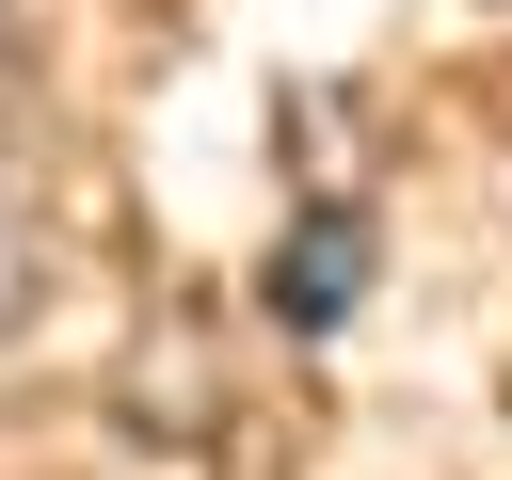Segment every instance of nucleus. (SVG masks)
<instances>
[{"label":"nucleus","instance_id":"nucleus-1","mask_svg":"<svg viewBox=\"0 0 512 480\" xmlns=\"http://www.w3.org/2000/svg\"><path fill=\"white\" fill-rule=\"evenodd\" d=\"M368 256H384L368 208H304V224L272 240V320H288V336H336V320L368 304Z\"/></svg>","mask_w":512,"mask_h":480},{"label":"nucleus","instance_id":"nucleus-2","mask_svg":"<svg viewBox=\"0 0 512 480\" xmlns=\"http://www.w3.org/2000/svg\"><path fill=\"white\" fill-rule=\"evenodd\" d=\"M16 304H32V240H16V208H0V336H16Z\"/></svg>","mask_w":512,"mask_h":480}]
</instances>
